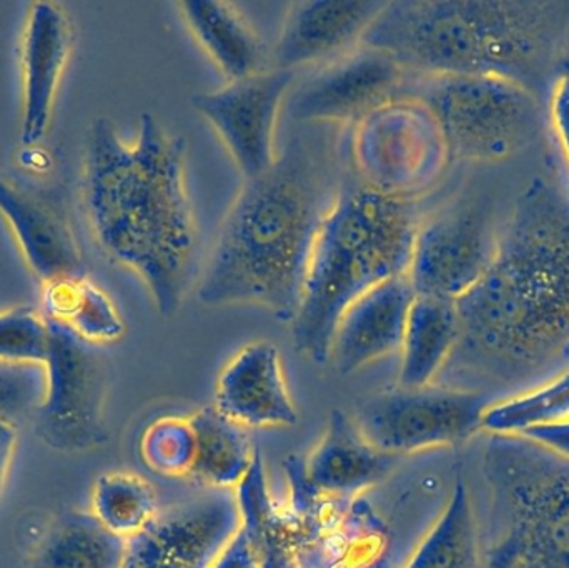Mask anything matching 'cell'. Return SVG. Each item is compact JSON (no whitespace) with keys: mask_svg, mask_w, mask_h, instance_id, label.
I'll return each instance as SVG.
<instances>
[{"mask_svg":"<svg viewBox=\"0 0 569 568\" xmlns=\"http://www.w3.org/2000/svg\"><path fill=\"white\" fill-rule=\"evenodd\" d=\"M360 568H397L393 566V562H391L390 557L387 556V554H381L380 557H377V559L371 560V562L365 564V566H361Z\"/></svg>","mask_w":569,"mask_h":568,"instance_id":"37","label":"cell"},{"mask_svg":"<svg viewBox=\"0 0 569 568\" xmlns=\"http://www.w3.org/2000/svg\"><path fill=\"white\" fill-rule=\"evenodd\" d=\"M187 29L227 82L269 69L270 57L252 23L237 6L220 0L177 3Z\"/></svg>","mask_w":569,"mask_h":568,"instance_id":"21","label":"cell"},{"mask_svg":"<svg viewBox=\"0 0 569 568\" xmlns=\"http://www.w3.org/2000/svg\"><path fill=\"white\" fill-rule=\"evenodd\" d=\"M196 450V430L190 417H160L143 430L140 439L143 462L153 472L167 477H190Z\"/></svg>","mask_w":569,"mask_h":568,"instance_id":"30","label":"cell"},{"mask_svg":"<svg viewBox=\"0 0 569 568\" xmlns=\"http://www.w3.org/2000/svg\"><path fill=\"white\" fill-rule=\"evenodd\" d=\"M16 367H0V413L10 419L22 413L36 396L29 377Z\"/></svg>","mask_w":569,"mask_h":568,"instance_id":"32","label":"cell"},{"mask_svg":"<svg viewBox=\"0 0 569 568\" xmlns=\"http://www.w3.org/2000/svg\"><path fill=\"white\" fill-rule=\"evenodd\" d=\"M0 216L42 286L86 276L82 252L62 213L36 192L0 176Z\"/></svg>","mask_w":569,"mask_h":568,"instance_id":"19","label":"cell"},{"mask_svg":"<svg viewBox=\"0 0 569 568\" xmlns=\"http://www.w3.org/2000/svg\"><path fill=\"white\" fill-rule=\"evenodd\" d=\"M240 526L250 534L260 556V568H298V554L288 520L277 509L262 456L236 490Z\"/></svg>","mask_w":569,"mask_h":568,"instance_id":"27","label":"cell"},{"mask_svg":"<svg viewBox=\"0 0 569 568\" xmlns=\"http://www.w3.org/2000/svg\"><path fill=\"white\" fill-rule=\"evenodd\" d=\"M381 0H305L288 7L270 53V66L291 70L321 67L357 49L380 16Z\"/></svg>","mask_w":569,"mask_h":568,"instance_id":"15","label":"cell"},{"mask_svg":"<svg viewBox=\"0 0 569 568\" xmlns=\"http://www.w3.org/2000/svg\"><path fill=\"white\" fill-rule=\"evenodd\" d=\"M69 13L53 2H33L22 37V126L20 142L33 147L46 139L57 90L73 47Z\"/></svg>","mask_w":569,"mask_h":568,"instance_id":"17","label":"cell"},{"mask_svg":"<svg viewBox=\"0 0 569 568\" xmlns=\"http://www.w3.org/2000/svg\"><path fill=\"white\" fill-rule=\"evenodd\" d=\"M159 512L156 490L137 474H103L93 486V516L122 539L129 540L142 532Z\"/></svg>","mask_w":569,"mask_h":568,"instance_id":"29","label":"cell"},{"mask_svg":"<svg viewBox=\"0 0 569 568\" xmlns=\"http://www.w3.org/2000/svg\"><path fill=\"white\" fill-rule=\"evenodd\" d=\"M415 297L410 280L395 277L351 302L331 340L330 362L338 372L348 376L400 352Z\"/></svg>","mask_w":569,"mask_h":568,"instance_id":"18","label":"cell"},{"mask_svg":"<svg viewBox=\"0 0 569 568\" xmlns=\"http://www.w3.org/2000/svg\"><path fill=\"white\" fill-rule=\"evenodd\" d=\"M212 568H260L259 550L242 526L227 544Z\"/></svg>","mask_w":569,"mask_h":568,"instance_id":"34","label":"cell"},{"mask_svg":"<svg viewBox=\"0 0 569 568\" xmlns=\"http://www.w3.org/2000/svg\"><path fill=\"white\" fill-rule=\"evenodd\" d=\"M295 83L297 72L269 67L193 97V109L216 130L243 180L262 176L277 162V126Z\"/></svg>","mask_w":569,"mask_h":568,"instance_id":"12","label":"cell"},{"mask_svg":"<svg viewBox=\"0 0 569 568\" xmlns=\"http://www.w3.org/2000/svg\"><path fill=\"white\" fill-rule=\"evenodd\" d=\"M569 419V369L551 379L497 399L483 419V432L523 436L528 430Z\"/></svg>","mask_w":569,"mask_h":568,"instance_id":"28","label":"cell"},{"mask_svg":"<svg viewBox=\"0 0 569 568\" xmlns=\"http://www.w3.org/2000/svg\"><path fill=\"white\" fill-rule=\"evenodd\" d=\"M49 322V346L42 366L46 387L39 402L40 434L53 449L82 452L106 439V360L96 347Z\"/></svg>","mask_w":569,"mask_h":568,"instance_id":"11","label":"cell"},{"mask_svg":"<svg viewBox=\"0 0 569 568\" xmlns=\"http://www.w3.org/2000/svg\"><path fill=\"white\" fill-rule=\"evenodd\" d=\"M42 289L43 317L66 327L83 342L106 346L126 333L119 307L87 273L42 286Z\"/></svg>","mask_w":569,"mask_h":568,"instance_id":"25","label":"cell"},{"mask_svg":"<svg viewBox=\"0 0 569 568\" xmlns=\"http://www.w3.org/2000/svg\"><path fill=\"white\" fill-rule=\"evenodd\" d=\"M460 342L457 302L417 296L408 312L400 347L398 387L423 389L433 386L450 366Z\"/></svg>","mask_w":569,"mask_h":568,"instance_id":"22","label":"cell"},{"mask_svg":"<svg viewBox=\"0 0 569 568\" xmlns=\"http://www.w3.org/2000/svg\"><path fill=\"white\" fill-rule=\"evenodd\" d=\"M523 437L569 460V419L528 430Z\"/></svg>","mask_w":569,"mask_h":568,"instance_id":"35","label":"cell"},{"mask_svg":"<svg viewBox=\"0 0 569 568\" xmlns=\"http://www.w3.org/2000/svg\"><path fill=\"white\" fill-rule=\"evenodd\" d=\"M82 199L102 252L142 280L163 319L176 316L199 247L182 137L143 113L127 142L100 117L87 133Z\"/></svg>","mask_w":569,"mask_h":568,"instance_id":"2","label":"cell"},{"mask_svg":"<svg viewBox=\"0 0 569 568\" xmlns=\"http://www.w3.org/2000/svg\"><path fill=\"white\" fill-rule=\"evenodd\" d=\"M495 400L465 387H397L365 400L353 419L377 449L397 459L460 446L483 432L485 413Z\"/></svg>","mask_w":569,"mask_h":568,"instance_id":"9","label":"cell"},{"mask_svg":"<svg viewBox=\"0 0 569 568\" xmlns=\"http://www.w3.org/2000/svg\"><path fill=\"white\" fill-rule=\"evenodd\" d=\"M569 0H395L365 32L415 76H490L543 100L567 52Z\"/></svg>","mask_w":569,"mask_h":568,"instance_id":"4","label":"cell"},{"mask_svg":"<svg viewBox=\"0 0 569 568\" xmlns=\"http://www.w3.org/2000/svg\"><path fill=\"white\" fill-rule=\"evenodd\" d=\"M483 550L473 497L458 472L443 509L400 568H483Z\"/></svg>","mask_w":569,"mask_h":568,"instance_id":"23","label":"cell"},{"mask_svg":"<svg viewBox=\"0 0 569 568\" xmlns=\"http://www.w3.org/2000/svg\"><path fill=\"white\" fill-rule=\"evenodd\" d=\"M213 407L246 430L297 426L279 347L269 340L243 346L219 373Z\"/></svg>","mask_w":569,"mask_h":568,"instance_id":"16","label":"cell"},{"mask_svg":"<svg viewBox=\"0 0 569 568\" xmlns=\"http://www.w3.org/2000/svg\"><path fill=\"white\" fill-rule=\"evenodd\" d=\"M395 457L381 452L361 432L353 416L333 410L311 452L301 459L305 480L321 496L350 500L380 484Z\"/></svg>","mask_w":569,"mask_h":568,"instance_id":"20","label":"cell"},{"mask_svg":"<svg viewBox=\"0 0 569 568\" xmlns=\"http://www.w3.org/2000/svg\"><path fill=\"white\" fill-rule=\"evenodd\" d=\"M350 160L358 182L410 202L433 189L451 162L437 119L413 97L391 100L351 126Z\"/></svg>","mask_w":569,"mask_h":568,"instance_id":"8","label":"cell"},{"mask_svg":"<svg viewBox=\"0 0 569 568\" xmlns=\"http://www.w3.org/2000/svg\"><path fill=\"white\" fill-rule=\"evenodd\" d=\"M127 540L110 532L92 512L67 514L53 524L36 568H122Z\"/></svg>","mask_w":569,"mask_h":568,"instance_id":"26","label":"cell"},{"mask_svg":"<svg viewBox=\"0 0 569 568\" xmlns=\"http://www.w3.org/2000/svg\"><path fill=\"white\" fill-rule=\"evenodd\" d=\"M189 417L197 444L190 479L210 490L236 492L259 456L247 430L223 417L213 406L203 407Z\"/></svg>","mask_w":569,"mask_h":568,"instance_id":"24","label":"cell"},{"mask_svg":"<svg viewBox=\"0 0 569 568\" xmlns=\"http://www.w3.org/2000/svg\"><path fill=\"white\" fill-rule=\"evenodd\" d=\"M483 568H569V460L523 436H488Z\"/></svg>","mask_w":569,"mask_h":568,"instance_id":"6","label":"cell"},{"mask_svg":"<svg viewBox=\"0 0 569 568\" xmlns=\"http://www.w3.org/2000/svg\"><path fill=\"white\" fill-rule=\"evenodd\" d=\"M405 97L431 110L451 160L503 162L533 143L543 127V100L501 77L411 73Z\"/></svg>","mask_w":569,"mask_h":568,"instance_id":"7","label":"cell"},{"mask_svg":"<svg viewBox=\"0 0 569 568\" xmlns=\"http://www.w3.org/2000/svg\"><path fill=\"white\" fill-rule=\"evenodd\" d=\"M411 73L393 57L360 46L317 67L290 93L291 119L303 123H355L405 97Z\"/></svg>","mask_w":569,"mask_h":568,"instance_id":"13","label":"cell"},{"mask_svg":"<svg viewBox=\"0 0 569 568\" xmlns=\"http://www.w3.org/2000/svg\"><path fill=\"white\" fill-rule=\"evenodd\" d=\"M12 420L0 413V489L6 482L10 462H12L13 449H16L17 434Z\"/></svg>","mask_w":569,"mask_h":568,"instance_id":"36","label":"cell"},{"mask_svg":"<svg viewBox=\"0 0 569 568\" xmlns=\"http://www.w3.org/2000/svg\"><path fill=\"white\" fill-rule=\"evenodd\" d=\"M550 117L569 172V77H558L551 87Z\"/></svg>","mask_w":569,"mask_h":568,"instance_id":"33","label":"cell"},{"mask_svg":"<svg viewBox=\"0 0 569 568\" xmlns=\"http://www.w3.org/2000/svg\"><path fill=\"white\" fill-rule=\"evenodd\" d=\"M420 220L417 202L383 196L355 177L341 183L318 227L290 322L297 352L315 366L330 362L347 307L373 287L407 277Z\"/></svg>","mask_w":569,"mask_h":568,"instance_id":"5","label":"cell"},{"mask_svg":"<svg viewBox=\"0 0 569 568\" xmlns=\"http://www.w3.org/2000/svg\"><path fill=\"white\" fill-rule=\"evenodd\" d=\"M498 232L487 197H461L421 217L407 273L415 293L457 302L491 266Z\"/></svg>","mask_w":569,"mask_h":568,"instance_id":"10","label":"cell"},{"mask_svg":"<svg viewBox=\"0 0 569 568\" xmlns=\"http://www.w3.org/2000/svg\"><path fill=\"white\" fill-rule=\"evenodd\" d=\"M457 310L451 362L481 392L513 396L569 369V197L551 180L538 176L521 190L491 266Z\"/></svg>","mask_w":569,"mask_h":568,"instance_id":"1","label":"cell"},{"mask_svg":"<svg viewBox=\"0 0 569 568\" xmlns=\"http://www.w3.org/2000/svg\"><path fill=\"white\" fill-rule=\"evenodd\" d=\"M569 77V49L561 57L560 63H558V77Z\"/></svg>","mask_w":569,"mask_h":568,"instance_id":"38","label":"cell"},{"mask_svg":"<svg viewBox=\"0 0 569 568\" xmlns=\"http://www.w3.org/2000/svg\"><path fill=\"white\" fill-rule=\"evenodd\" d=\"M239 527L236 492L210 490L160 510L127 540L122 568H212Z\"/></svg>","mask_w":569,"mask_h":568,"instance_id":"14","label":"cell"},{"mask_svg":"<svg viewBox=\"0 0 569 568\" xmlns=\"http://www.w3.org/2000/svg\"><path fill=\"white\" fill-rule=\"evenodd\" d=\"M49 346V322L32 307L0 312V362L22 367L40 363Z\"/></svg>","mask_w":569,"mask_h":568,"instance_id":"31","label":"cell"},{"mask_svg":"<svg viewBox=\"0 0 569 568\" xmlns=\"http://www.w3.org/2000/svg\"><path fill=\"white\" fill-rule=\"evenodd\" d=\"M323 160L298 137L272 169L243 180L200 270V306L260 307L293 320L318 227L340 189Z\"/></svg>","mask_w":569,"mask_h":568,"instance_id":"3","label":"cell"}]
</instances>
